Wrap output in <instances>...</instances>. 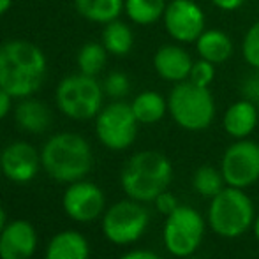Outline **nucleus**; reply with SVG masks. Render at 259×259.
Segmentation results:
<instances>
[{
  "label": "nucleus",
  "mask_w": 259,
  "mask_h": 259,
  "mask_svg": "<svg viewBox=\"0 0 259 259\" xmlns=\"http://www.w3.org/2000/svg\"><path fill=\"white\" fill-rule=\"evenodd\" d=\"M14 120L21 131L28 134H42L52 125V109L42 101L32 97L20 99L14 108Z\"/></svg>",
  "instance_id": "obj_17"
},
{
  "label": "nucleus",
  "mask_w": 259,
  "mask_h": 259,
  "mask_svg": "<svg viewBox=\"0 0 259 259\" xmlns=\"http://www.w3.org/2000/svg\"><path fill=\"white\" fill-rule=\"evenodd\" d=\"M259 123V109L249 99L235 101L222 116V129L233 140H245L256 131Z\"/></svg>",
  "instance_id": "obj_16"
},
{
  "label": "nucleus",
  "mask_w": 259,
  "mask_h": 259,
  "mask_svg": "<svg viewBox=\"0 0 259 259\" xmlns=\"http://www.w3.org/2000/svg\"><path fill=\"white\" fill-rule=\"evenodd\" d=\"M150 213L136 199H122L104 211L103 235L115 245H131L145 235Z\"/></svg>",
  "instance_id": "obj_9"
},
{
  "label": "nucleus",
  "mask_w": 259,
  "mask_h": 259,
  "mask_svg": "<svg viewBox=\"0 0 259 259\" xmlns=\"http://www.w3.org/2000/svg\"><path fill=\"white\" fill-rule=\"evenodd\" d=\"M0 171H2V166H0Z\"/></svg>",
  "instance_id": "obj_37"
},
{
  "label": "nucleus",
  "mask_w": 259,
  "mask_h": 259,
  "mask_svg": "<svg viewBox=\"0 0 259 259\" xmlns=\"http://www.w3.org/2000/svg\"><path fill=\"white\" fill-rule=\"evenodd\" d=\"M215 69L217 65L211 64L208 60H203V58H198L194 60L192 64V69H191V74H189V81L196 83L199 87H208L210 89L211 83L215 81Z\"/></svg>",
  "instance_id": "obj_28"
},
{
  "label": "nucleus",
  "mask_w": 259,
  "mask_h": 259,
  "mask_svg": "<svg viewBox=\"0 0 259 259\" xmlns=\"http://www.w3.org/2000/svg\"><path fill=\"white\" fill-rule=\"evenodd\" d=\"M6 224H7V215H6V210H4L2 205H0V233L4 231Z\"/></svg>",
  "instance_id": "obj_35"
},
{
  "label": "nucleus",
  "mask_w": 259,
  "mask_h": 259,
  "mask_svg": "<svg viewBox=\"0 0 259 259\" xmlns=\"http://www.w3.org/2000/svg\"><path fill=\"white\" fill-rule=\"evenodd\" d=\"M41 164L42 169L60 184L83 180L92 169V147L76 133H58L42 147Z\"/></svg>",
  "instance_id": "obj_3"
},
{
  "label": "nucleus",
  "mask_w": 259,
  "mask_h": 259,
  "mask_svg": "<svg viewBox=\"0 0 259 259\" xmlns=\"http://www.w3.org/2000/svg\"><path fill=\"white\" fill-rule=\"evenodd\" d=\"M240 92H242L243 99H249L259 106V69H252V72L243 78Z\"/></svg>",
  "instance_id": "obj_29"
},
{
  "label": "nucleus",
  "mask_w": 259,
  "mask_h": 259,
  "mask_svg": "<svg viewBox=\"0 0 259 259\" xmlns=\"http://www.w3.org/2000/svg\"><path fill=\"white\" fill-rule=\"evenodd\" d=\"M74 9L90 23L106 25L122 16L125 0H72Z\"/></svg>",
  "instance_id": "obj_21"
},
{
  "label": "nucleus",
  "mask_w": 259,
  "mask_h": 259,
  "mask_svg": "<svg viewBox=\"0 0 259 259\" xmlns=\"http://www.w3.org/2000/svg\"><path fill=\"white\" fill-rule=\"evenodd\" d=\"M252 229H254V236H256V240H257V243H259V215H256V219H254Z\"/></svg>",
  "instance_id": "obj_36"
},
{
  "label": "nucleus",
  "mask_w": 259,
  "mask_h": 259,
  "mask_svg": "<svg viewBox=\"0 0 259 259\" xmlns=\"http://www.w3.org/2000/svg\"><path fill=\"white\" fill-rule=\"evenodd\" d=\"M221 171L229 187L245 191L259 180V143L249 140H235L224 150Z\"/></svg>",
  "instance_id": "obj_10"
},
{
  "label": "nucleus",
  "mask_w": 259,
  "mask_h": 259,
  "mask_svg": "<svg viewBox=\"0 0 259 259\" xmlns=\"http://www.w3.org/2000/svg\"><path fill=\"white\" fill-rule=\"evenodd\" d=\"M162 25L173 42L194 45L206 28L205 11L196 0H167Z\"/></svg>",
  "instance_id": "obj_11"
},
{
  "label": "nucleus",
  "mask_w": 259,
  "mask_h": 259,
  "mask_svg": "<svg viewBox=\"0 0 259 259\" xmlns=\"http://www.w3.org/2000/svg\"><path fill=\"white\" fill-rule=\"evenodd\" d=\"M13 101H14V97L11 96V94H7L4 89H0V120H4L11 113Z\"/></svg>",
  "instance_id": "obj_32"
},
{
  "label": "nucleus",
  "mask_w": 259,
  "mask_h": 259,
  "mask_svg": "<svg viewBox=\"0 0 259 259\" xmlns=\"http://www.w3.org/2000/svg\"><path fill=\"white\" fill-rule=\"evenodd\" d=\"M173 182V164L157 150H143L131 157L122 167L120 185L127 198L152 203Z\"/></svg>",
  "instance_id": "obj_2"
},
{
  "label": "nucleus",
  "mask_w": 259,
  "mask_h": 259,
  "mask_svg": "<svg viewBox=\"0 0 259 259\" xmlns=\"http://www.w3.org/2000/svg\"><path fill=\"white\" fill-rule=\"evenodd\" d=\"M140 122L134 116L131 103L111 101L103 106L96 116V134L101 145L108 150L122 152L133 147L138 136Z\"/></svg>",
  "instance_id": "obj_8"
},
{
  "label": "nucleus",
  "mask_w": 259,
  "mask_h": 259,
  "mask_svg": "<svg viewBox=\"0 0 259 259\" xmlns=\"http://www.w3.org/2000/svg\"><path fill=\"white\" fill-rule=\"evenodd\" d=\"M134 116L143 125H154L167 115V97L155 90H143L131 101Z\"/></svg>",
  "instance_id": "obj_20"
},
{
  "label": "nucleus",
  "mask_w": 259,
  "mask_h": 259,
  "mask_svg": "<svg viewBox=\"0 0 259 259\" xmlns=\"http://www.w3.org/2000/svg\"><path fill=\"white\" fill-rule=\"evenodd\" d=\"M256 219L254 203L243 189L226 185L210 199L206 222L215 235L222 238H238L249 231Z\"/></svg>",
  "instance_id": "obj_5"
},
{
  "label": "nucleus",
  "mask_w": 259,
  "mask_h": 259,
  "mask_svg": "<svg viewBox=\"0 0 259 259\" xmlns=\"http://www.w3.org/2000/svg\"><path fill=\"white\" fill-rule=\"evenodd\" d=\"M108 50L104 48L103 42L89 41L78 50L76 55V65H78V72L87 76H97L104 71L106 64H108Z\"/></svg>",
  "instance_id": "obj_24"
},
{
  "label": "nucleus",
  "mask_w": 259,
  "mask_h": 259,
  "mask_svg": "<svg viewBox=\"0 0 259 259\" xmlns=\"http://www.w3.org/2000/svg\"><path fill=\"white\" fill-rule=\"evenodd\" d=\"M118 259H160V257H159V254L152 252V250L138 249V250H131V252H125L123 256H120Z\"/></svg>",
  "instance_id": "obj_33"
},
{
  "label": "nucleus",
  "mask_w": 259,
  "mask_h": 259,
  "mask_svg": "<svg viewBox=\"0 0 259 259\" xmlns=\"http://www.w3.org/2000/svg\"><path fill=\"white\" fill-rule=\"evenodd\" d=\"M245 2L247 0H210L211 6L217 7L219 11H224V13H235Z\"/></svg>",
  "instance_id": "obj_31"
},
{
  "label": "nucleus",
  "mask_w": 259,
  "mask_h": 259,
  "mask_svg": "<svg viewBox=\"0 0 259 259\" xmlns=\"http://www.w3.org/2000/svg\"><path fill=\"white\" fill-rule=\"evenodd\" d=\"M101 42L113 57H125L133 52L134 46V32L125 21L118 20L109 21L104 25Z\"/></svg>",
  "instance_id": "obj_22"
},
{
  "label": "nucleus",
  "mask_w": 259,
  "mask_h": 259,
  "mask_svg": "<svg viewBox=\"0 0 259 259\" xmlns=\"http://www.w3.org/2000/svg\"><path fill=\"white\" fill-rule=\"evenodd\" d=\"M167 113L184 131H205L215 118L213 94L208 87H199L189 79L177 83L167 96Z\"/></svg>",
  "instance_id": "obj_4"
},
{
  "label": "nucleus",
  "mask_w": 259,
  "mask_h": 259,
  "mask_svg": "<svg viewBox=\"0 0 259 259\" xmlns=\"http://www.w3.org/2000/svg\"><path fill=\"white\" fill-rule=\"evenodd\" d=\"M192 64H194L192 55L187 52L184 45H178V42L162 45L152 58L155 74L173 85L189 79Z\"/></svg>",
  "instance_id": "obj_15"
},
{
  "label": "nucleus",
  "mask_w": 259,
  "mask_h": 259,
  "mask_svg": "<svg viewBox=\"0 0 259 259\" xmlns=\"http://www.w3.org/2000/svg\"><path fill=\"white\" fill-rule=\"evenodd\" d=\"M154 203H155V208L160 211V213L164 215V217H167L169 213H173V211L177 210L178 206H180V203H178L177 196L171 194L169 191L160 192V194L154 199Z\"/></svg>",
  "instance_id": "obj_30"
},
{
  "label": "nucleus",
  "mask_w": 259,
  "mask_h": 259,
  "mask_svg": "<svg viewBox=\"0 0 259 259\" xmlns=\"http://www.w3.org/2000/svg\"><path fill=\"white\" fill-rule=\"evenodd\" d=\"M11 6H13V0H0V18L11 9Z\"/></svg>",
  "instance_id": "obj_34"
},
{
  "label": "nucleus",
  "mask_w": 259,
  "mask_h": 259,
  "mask_svg": "<svg viewBox=\"0 0 259 259\" xmlns=\"http://www.w3.org/2000/svg\"><path fill=\"white\" fill-rule=\"evenodd\" d=\"M104 97L103 83L97 81L94 76L81 72L62 78L55 90V103L58 111L78 122L96 118L104 106Z\"/></svg>",
  "instance_id": "obj_6"
},
{
  "label": "nucleus",
  "mask_w": 259,
  "mask_h": 259,
  "mask_svg": "<svg viewBox=\"0 0 259 259\" xmlns=\"http://www.w3.org/2000/svg\"><path fill=\"white\" fill-rule=\"evenodd\" d=\"M37 231L28 221L16 219L0 233V259H30L37 250Z\"/></svg>",
  "instance_id": "obj_14"
},
{
  "label": "nucleus",
  "mask_w": 259,
  "mask_h": 259,
  "mask_svg": "<svg viewBox=\"0 0 259 259\" xmlns=\"http://www.w3.org/2000/svg\"><path fill=\"white\" fill-rule=\"evenodd\" d=\"M194 48L198 58L208 60L215 65L226 64L235 52L233 39L221 28H205V32L194 42Z\"/></svg>",
  "instance_id": "obj_18"
},
{
  "label": "nucleus",
  "mask_w": 259,
  "mask_h": 259,
  "mask_svg": "<svg viewBox=\"0 0 259 259\" xmlns=\"http://www.w3.org/2000/svg\"><path fill=\"white\" fill-rule=\"evenodd\" d=\"M242 57L250 69H259V20L254 21L243 35Z\"/></svg>",
  "instance_id": "obj_26"
},
{
  "label": "nucleus",
  "mask_w": 259,
  "mask_h": 259,
  "mask_svg": "<svg viewBox=\"0 0 259 259\" xmlns=\"http://www.w3.org/2000/svg\"><path fill=\"white\" fill-rule=\"evenodd\" d=\"M48 72L45 52L25 39L0 42V89L14 99L32 97L42 87Z\"/></svg>",
  "instance_id": "obj_1"
},
{
  "label": "nucleus",
  "mask_w": 259,
  "mask_h": 259,
  "mask_svg": "<svg viewBox=\"0 0 259 259\" xmlns=\"http://www.w3.org/2000/svg\"><path fill=\"white\" fill-rule=\"evenodd\" d=\"M192 187L203 198L211 199L213 196H217L226 187V180L222 177L221 167L219 169L213 166L198 167L192 175Z\"/></svg>",
  "instance_id": "obj_25"
},
{
  "label": "nucleus",
  "mask_w": 259,
  "mask_h": 259,
  "mask_svg": "<svg viewBox=\"0 0 259 259\" xmlns=\"http://www.w3.org/2000/svg\"><path fill=\"white\" fill-rule=\"evenodd\" d=\"M206 221L196 208L180 205L164 221L162 242L175 257H189L201 247Z\"/></svg>",
  "instance_id": "obj_7"
},
{
  "label": "nucleus",
  "mask_w": 259,
  "mask_h": 259,
  "mask_svg": "<svg viewBox=\"0 0 259 259\" xmlns=\"http://www.w3.org/2000/svg\"><path fill=\"white\" fill-rule=\"evenodd\" d=\"M64 211L78 222H92L104 213L106 198L99 185L87 180L69 184L62 196Z\"/></svg>",
  "instance_id": "obj_12"
},
{
  "label": "nucleus",
  "mask_w": 259,
  "mask_h": 259,
  "mask_svg": "<svg viewBox=\"0 0 259 259\" xmlns=\"http://www.w3.org/2000/svg\"><path fill=\"white\" fill-rule=\"evenodd\" d=\"M0 166L7 180L14 184H28L42 167L41 154L27 141H14L0 154Z\"/></svg>",
  "instance_id": "obj_13"
},
{
  "label": "nucleus",
  "mask_w": 259,
  "mask_h": 259,
  "mask_svg": "<svg viewBox=\"0 0 259 259\" xmlns=\"http://www.w3.org/2000/svg\"><path fill=\"white\" fill-rule=\"evenodd\" d=\"M104 94L113 101H122L131 92V79L123 71H111L103 81Z\"/></svg>",
  "instance_id": "obj_27"
},
{
  "label": "nucleus",
  "mask_w": 259,
  "mask_h": 259,
  "mask_svg": "<svg viewBox=\"0 0 259 259\" xmlns=\"http://www.w3.org/2000/svg\"><path fill=\"white\" fill-rule=\"evenodd\" d=\"M167 0H125L123 13L140 27H148L162 20Z\"/></svg>",
  "instance_id": "obj_23"
},
{
  "label": "nucleus",
  "mask_w": 259,
  "mask_h": 259,
  "mask_svg": "<svg viewBox=\"0 0 259 259\" xmlns=\"http://www.w3.org/2000/svg\"><path fill=\"white\" fill-rule=\"evenodd\" d=\"M90 245L76 229L60 231L50 240L45 259H89Z\"/></svg>",
  "instance_id": "obj_19"
}]
</instances>
